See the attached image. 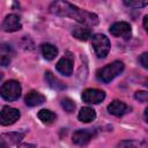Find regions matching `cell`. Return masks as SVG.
Masks as SVG:
<instances>
[{
  "instance_id": "484cf974",
  "label": "cell",
  "mask_w": 148,
  "mask_h": 148,
  "mask_svg": "<svg viewBox=\"0 0 148 148\" xmlns=\"http://www.w3.org/2000/svg\"><path fill=\"white\" fill-rule=\"evenodd\" d=\"M147 20H148V16L146 15V16L143 17V27H145L146 30H148V27H147Z\"/></svg>"
},
{
  "instance_id": "ffe728a7",
  "label": "cell",
  "mask_w": 148,
  "mask_h": 148,
  "mask_svg": "<svg viewBox=\"0 0 148 148\" xmlns=\"http://www.w3.org/2000/svg\"><path fill=\"white\" fill-rule=\"evenodd\" d=\"M1 138L5 141L12 142V143H17L23 138V134H20V133H9V134H3Z\"/></svg>"
},
{
  "instance_id": "8992f818",
  "label": "cell",
  "mask_w": 148,
  "mask_h": 148,
  "mask_svg": "<svg viewBox=\"0 0 148 148\" xmlns=\"http://www.w3.org/2000/svg\"><path fill=\"white\" fill-rule=\"evenodd\" d=\"M110 32L114 37H123L125 39L131 38L132 29L127 22H116L110 27Z\"/></svg>"
},
{
  "instance_id": "44dd1931",
  "label": "cell",
  "mask_w": 148,
  "mask_h": 148,
  "mask_svg": "<svg viewBox=\"0 0 148 148\" xmlns=\"http://www.w3.org/2000/svg\"><path fill=\"white\" fill-rule=\"evenodd\" d=\"M61 106H62V109L66 111V112H73L74 111V109H75V103L71 99V98H68V97H66V98H62L61 99Z\"/></svg>"
},
{
  "instance_id": "d4e9b609",
  "label": "cell",
  "mask_w": 148,
  "mask_h": 148,
  "mask_svg": "<svg viewBox=\"0 0 148 148\" xmlns=\"http://www.w3.org/2000/svg\"><path fill=\"white\" fill-rule=\"evenodd\" d=\"M18 148H35L34 145H30V143H21L18 146Z\"/></svg>"
},
{
  "instance_id": "d6986e66",
  "label": "cell",
  "mask_w": 148,
  "mask_h": 148,
  "mask_svg": "<svg viewBox=\"0 0 148 148\" xmlns=\"http://www.w3.org/2000/svg\"><path fill=\"white\" fill-rule=\"evenodd\" d=\"M118 148H146V146L142 142L127 140V141H121L118 145Z\"/></svg>"
},
{
  "instance_id": "4fadbf2b",
  "label": "cell",
  "mask_w": 148,
  "mask_h": 148,
  "mask_svg": "<svg viewBox=\"0 0 148 148\" xmlns=\"http://www.w3.org/2000/svg\"><path fill=\"white\" fill-rule=\"evenodd\" d=\"M24 102L28 106H37L45 102V96L36 90H30L24 98Z\"/></svg>"
},
{
  "instance_id": "7c38bea8",
  "label": "cell",
  "mask_w": 148,
  "mask_h": 148,
  "mask_svg": "<svg viewBox=\"0 0 148 148\" xmlns=\"http://www.w3.org/2000/svg\"><path fill=\"white\" fill-rule=\"evenodd\" d=\"M56 68L59 73H61L62 75H66V76H69L72 73H73V60L72 58L69 57H64L61 58L57 65H56Z\"/></svg>"
},
{
  "instance_id": "9a60e30c",
  "label": "cell",
  "mask_w": 148,
  "mask_h": 148,
  "mask_svg": "<svg viewBox=\"0 0 148 148\" xmlns=\"http://www.w3.org/2000/svg\"><path fill=\"white\" fill-rule=\"evenodd\" d=\"M77 118L82 123H90L96 118V112H95L94 109H91L89 106H84L80 110Z\"/></svg>"
},
{
  "instance_id": "277c9868",
  "label": "cell",
  "mask_w": 148,
  "mask_h": 148,
  "mask_svg": "<svg viewBox=\"0 0 148 148\" xmlns=\"http://www.w3.org/2000/svg\"><path fill=\"white\" fill-rule=\"evenodd\" d=\"M91 45L92 49L98 58H105L110 51V40L105 35L102 34H96L92 36L91 39Z\"/></svg>"
},
{
  "instance_id": "8fae6325",
  "label": "cell",
  "mask_w": 148,
  "mask_h": 148,
  "mask_svg": "<svg viewBox=\"0 0 148 148\" xmlns=\"http://www.w3.org/2000/svg\"><path fill=\"white\" fill-rule=\"evenodd\" d=\"M108 110H109V112H110L111 114L117 116V117H120V116H124L125 113L130 112V111H131V108H130L128 105H126L124 102L116 99V101L111 102V103L108 105Z\"/></svg>"
},
{
  "instance_id": "3957f363",
  "label": "cell",
  "mask_w": 148,
  "mask_h": 148,
  "mask_svg": "<svg viewBox=\"0 0 148 148\" xmlns=\"http://www.w3.org/2000/svg\"><path fill=\"white\" fill-rule=\"evenodd\" d=\"M21 84L16 80H9L1 86L0 95L6 101H16L21 95Z\"/></svg>"
},
{
  "instance_id": "e0dca14e",
  "label": "cell",
  "mask_w": 148,
  "mask_h": 148,
  "mask_svg": "<svg viewBox=\"0 0 148 148\" xmlns=\"http://www.w3.org/2000/svg\"><path fill=\"white\" fill-rule=\"evenodd\" d=\"M91 35V31L88 27H77L73 30V36L80 40H87Z\"/></svg>"
},
{
  "instance_id": "2e32d148",
  "label": "cell",
  "mask_w": 148,
  "mask_h": 148,
  "mask_svg": "<svg viewBox=\"0 0 148 148\" xmlns=\"http://www.w3.org/2000/svg\"><path fill=\"white\" fill-rule=\"evenodd\" d=\"M42 54L46 60H53L58 54V49L52 44H43L42 45Z\"/></svg>"
},
{
  "instance_id": "5bb4252c",
  "label": "cell",
  "mask_w": 148,
  "mask_h": 148,
  "mask_svg": "<svg viewBox=\"0 0 148 148\" xmlns=\"http://www.w3.org/2000/svg\"><path fill=\"white\" fill-rule=\"evenodd\" d=\"M45 81H46V83H47L52 89H56V90H64V89L66 88L65 83L61 82L59 79H57V77L52 74V72H50V71L45 72Z\"/></svg>"
},
{
  "instance_id": "7a4b0ae2",
  "label": "cell",
  "mask_w": 148,
  "mask_h": 148,
  "mask_svg": "<svg viewBox=\"0 0 148 148\" xmlns=\"http://www.w3.org/2000/svg\"><path fill=\"white\" fill-rule=\"evenodd\" d=\"M123 71H124V64L121 61H113V62L99 68L96 72V77L101 82L109 83L116 76H118Z\"/></svg>"
},
{
  "instance_id": "ba28073f",
  "label": "cell",
  "mask_w": 148,
  "mask_h": 148,
  "mask_svg": "<svg viewBox=\"0 0 148 148\" xmlns=\"http://www.w3.org/2000/svg\"><path fill=\"white\" fill-rule=\"evenodd\" d=\"M105 98V92L99 89L88 88L82 92V99L89 104H98Z\"/></svg>"
},
{
  "instance_id": "6da1fadb",
  "label": "cell",
  "mask_w": 148,
  "mask_h": 148,
  "mask_svg": "<svg viewBox=\"0 0 148 148\" xmlns=\"http://www.w3.org/2000/svg\"><path fill=\"white\" fill-rule=\"evenodd\" d=\"M50 12L54 15L66 16L76 20L77 22L87 25H95L98 23V17L96 14L89 13L87 10L80 9L79 7L67 2V1H54L50 6Z\"/></svg>"
},
{
  "instance_id": "cb8c5ba5",
  "label": "cell",
  "mask_w": 148,
  "mask_h": 148,
  "mask_svg": "<svg viewBox=\"0 0 148 148\" xmlns=\"http://www.w3.org/2000/svg\"><path fill=\"white\" fill-rule=\"evenodd\" d=\"M147 59H148V53L147 52H143L139 58V61H140V64L142 65L143 68H148V60Z\"/></svg>"
},
{
  "instance_id": "30bf717a",
  "label": "cell",
  "mask_w": 148,
  "mask_h": 148,
  "mask_svg": "<svg viewBox=\"0 0 148 148\" xmlns=\"http://www.w3.org/2000/svg\"><path fill=\"white\" fill-rule=\"evenodd\" d=\"M14 56H15V51L9 44H6V43L0 44V65L1 66L9 65Z\"/></svg>"
},
{
  "instance_id": "9c48e42d",
  "label": "cell",
  "mask_w": 148,
  "mask_h": 148,
  "mask_svg": "<svg viewBox=\"0 0 148 148\" xmlns=\"http://www.w3.org/2000/svg\"><path fill=\"white\" fill-rule=\"evenodd\" d=\"M2 28L5 31L7 32H14V31H17L22 28V24H21V21H20V17L15 14H9L5 17L3 20V23H2Z\"/></svg>"
},
{
  "instance_id": "52a82bcc",
  "label": "cell",
  "mask_w": 148,
  "mask_h": 148,
  "mask_svg": "<svg viewBox=\"0 0 148 148\" xmlns=\"http://www.w3.org/2000/svg\"><path fill=\"white\" fill-rule=\"evenodd\" d=\"M95 130L92 128H83V130H77L73 133V142L77 146H84L87 145L91 139L92 136L95 135Z\"/></svg>"
},
{
  "instance_id": "7402d4cb",
  "label": "cell",
  "mask_w": 148,
  "mask_h": 148,
  "mask_svg": "<svg viewBox=\"0 0 148 148\" xmlns=\"http://www.w3.org/2000/svg\"><path fill=\"white\" fill-rule=\"evenodd\" d=\"M135 99H138L139 102L146 103V102H147V99H148V92H147V91H145V90L136 91V92H135Z\"/></svg>"
},
{
  "instance_id": "603a6c76",
  "label": "cell",
  "mask_w": 148,
  "mask_h": 148,
  "mask_svg": "<svg viewBox=\"0 0 148 148\" xmlns=\"http://www.w3.org/2000/svg\"><path fill=\"white\" fill-rule=\"evenodd\" d=\"M124 3L126 5V6H130V7H145L148 2L147 1H132V0H130V1H124Z\"/></svg>"
},
{
  "instance_id": "5b68a950",
  "label": "cell",
  "mask_w": 148,
  "mask_h": 148,
  "mask_svg": "<svg viewBox=\"0 0 148 148\" xmlns=\"http://www.w3.org/2000/svg\"><path fill=\"white\" fill-rule=\"evenodd\" d=\"M20 116H21V113L17 109L6 105L0 111V124L3 125V126L12 125V124H14L18 120Z\"/></svg>"
},
{
  "instance_id": "4316f807",
  "label": "cell",
  "mask_w": 148,
  "mask_h": 148,
  "mask_svg": "<svg viewBox=\"0 0 148 148\" xmlns=\"http://www.w3.org/2000/svg\"><path fill=\"white\" fill-rule=\"evenodd\" d=\"M0 148H9V147H8L3 141H0Z\"/></svg>"
},
{
  "instance_id": "ac0fdd59",
  "label": "cell",
  "mask_w": 148,
  "mask_h": 148,
  "mask_svg": "<svg viewBox=\"0 0 148 148\" xmlns=\"http://www.w3.org/2000/svg\"><path fill=\"white\" fill-rule=\"evenodd\" d=\"M38 118L39 120H42L44 124H52L54 120H56V114L50 111V110H46V109H43L38 112Z\"/></svg>"
}]
</instances>
